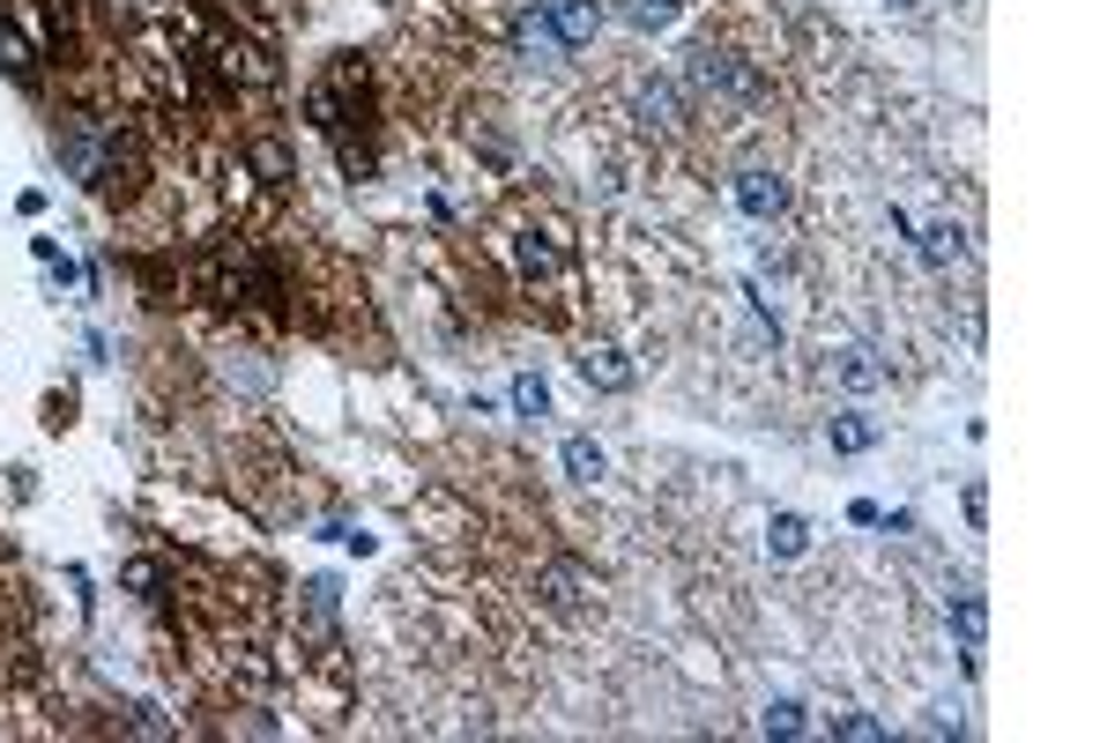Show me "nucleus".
I'll return each instance as SVG.
<instances>
[{
  "instance_id": "423d86ee",
  "label": "nucleus",
  "mask_w": 1115,
  "mask_h": 743,
  "mask_svg": "<svg viewBox=\"0 0 1115 743\" xmlns=\"http://www.w3.org/2000/svg\"><path fill=\"white\" fill-rule=\"evenodd\" d=\"M580 379L602 387V395H625V387H632V365H625L618 349H588V357H580Z\"/></svg>"
},
{
  "instance_id": "20e7f679",
  "label": "nucleus",
  "mask_w": 1115,
  "mask_h": 743,
  "mask_svg": "<svg viewBox=\"0 0 1115 743\" xmlns=\"http://www.w3.org/2000/svg\"><path fill=\"white\" fill-rule=\"evenodd\" d=\"M632 112H640V126H677L685 120V98H677V82H640Z\"/></svg>"
},
{
  "instance_id": "1a4fd4ad",
  "label": "nucleus",
  "mask_w": 1115,
  "mask_h": 743,
  "mask_svg": "<svg viewBox=\"0 0 1115 743\" xmlns=\"http://www.w3.org/2000/svg\"><path fill=\"white\" fill-rule=\"evenodd\" d=\"M566 476H572V484H595V476H602V446H595V439H566Z\"/></svg>"
},
{
  "instance_id": "ddd939ff",
  "label": "nucleus",
  "mask_w": 1115,
  "mask_h": 743,
  "mask_svg": "<svg viewBox=\"0 0 1115 743\" xmlns=\"http://www.w3.org/2000/svg\"><path fill=\"white\" fill-rule=\"evenodd\" d=\"M625 16H632L640 30H669L677 23V0H625Z\"/></svg>"
},
{
  "instance_id": "f257e3e1",
  "label": "nucleus",
  "mask_w": 1115,
  "mask_h": 743,
  "mask_svg": "<svg viewBox=\"0 0 1115 743\" xmlns=\"http://www.w3.org/2000/svg\"><path fill=\"white\" fill-rule=\"evenodd\" d=\"M692 82H699V90H714V98H737V104H759V98H767V82L743 68L737 52H721V45H699V52H692Z\"/></svg>"
},
{
  "instance_id": "f03ea898",
  "label": "nucleus",
  "mask_w": 1115,
  "mask_h": 743,
  "mask_svg": "<svg viewBox=\"0 0 1115 743\" xmlns=\"http://www.w3.org/2000/svg\"><path fill=\"white\" fill-rule=\"evenodd\" d=\"M737 208H743V216H759V223L781 216V208H789V179H781V172H737Z\"/></svg>"
},
{
  "instance_id": "6e6552de",
  "label": "nucleus",
  "mask_w": 1115,
  "mask_h": 743,
  "mask_svg": "<svg viewBox=\"0 0 1115 743\" xmlns=\"http://www.w3.org/2000/svg\"><path fill=\"white\" fill-rule=\"evenodd\" d=\"M803 543H811V528L795 513H773V528H767V550L773 558H803Z\"/></svg>"
},
{
  "instance_id": "2eb2a0df",
  "label": "nucleus",
  "mask_w": 1115,
  "mask_h": 743,
  "mask_svg": "<svg viewBox=\"0 0 1115 743\" xmlns=\"http://www.w3.org/2000/svg\"><path fill=\"white\" fill-rule=\"evenodd\" d=\"M0 60H8V68L23 74V82H30V74H38V52H30L23 38H16V30H8V23H0Z\"/></svg>"
},
{
  "instance_id": "f3484780",
  "label": "nucleus",
  "mask_w": 1115,
  "mask_h": 743,
  "mask_svg": "<svg viewBox=\"0 0 1115 743\" xmlns=\"http://www.w3.org/2000/svg\"><path fill=\"white\" fill-rule=\"evenodd\" d=\"M246 156H253V164H261V172L275 179V186L291 179V156H283V149H275V142H246Z\"/></svg>"
},
{
  "instance_id": "9b49d317",
  "label": "nucleus",
  "mask_w": 1115,
  "mask_h": 743,
  "mask_svg": "<svg viewBox=\"0 0 1115 743\" xmlns=\"http://www.w3.org/2000/svg\"><path fill=\"white\" fill-rule=\"evenodd\" d=\"M952 624H960V640H966V647H982V624H990L982 594H960V602H952Z\"/></svg>"
},
{
  "instance_id": "39448f33",
  "label": "nucleus",
  "mask_w": 1115,
  "mask_h": 743,
  "mask_svg": "<svg viewBox=\"0 0 1115 743\" xmlns=\"http://www.w3.org/2000/svg\"><path fill=\"white\" fill-rule=\"evenodd\" d=\"M595 23H602L595 0H558V8H550V38H558V45H588Z\"/></svg>"
},
{
  "instance_id": "6ab92c4d",
  "label": "nucleus",
  "mask_w": 1115,
  "mask_h": 743,
  "mask_svg": "<svg viewBox=\"0 0 1115 743\" xmlns=\"http://www.w3.org/2000/svg\"><path fill=\"white\" fill-rule=\"evenodd\" d=\"M833 729H841V736H885V729H878V721H863V714H841Z\"/></svg>"
},
{
  "instance_id": "a211bd4d",
  "label": "nucleus",
  "mask_w": 1115,
  "mask_h": 743,
  "mask_svg": "<svg viewBox=\"0 0 1115 743\" xmlns=\"http://www.w3.org/2000/svg\"><path fill=\"white\" fill-rule=\"evenodd\" d=\"M520 268L550 275V268H558V246H550V238H520Z\"/></svg>"
},
{
  "instance_id": "7ed1b4c3",
  "label": "nucleus",
  "mask_w": 1115,
  "mask_h": 743,
  "mask_svg": "<svg viewBox=\"0 0 1115 743\" xmlns=\"http://www.w3.org/2000/svg\"><path fill=\"white\" fill-rule=\"evenodd\" d=\"M536 594H544L550 610H580V594H588V572L572 566V558H550V566L536 572Z\"/></svg>"
},
{
  "instance_id": "4468645a",
  "label": "nucleus",
  "mask_w": 1115,
  "mask_h": 743,
  "mask_svg": "<svg viewBox=\"0 0 1115 743\" xmlns=\"http://www.w3.org/2000/svg\"><path fill=\"white\" fill-rule=\"evenodd\" d=\"M514 409H520V417H544V409H550V387L536 379V372H528V379H514Z\"/></svg>"
},
{
  "instance_id": "f8f14e48",
  "label": "nucleus",
  "mask_w": 1115,
  "mask_h": 743,
  "mask_svg": "<svg viewBox=\"0 0 1115 743\" xmlns=\"http://www.w3.org/2000/svg\"><path fill=\"white\" fill-rule=\"evenodd\" d=\"M922 253H930V261L944 268V261H960V253H966V238L952 231V223H930V231H922Z\"/></svg>"
},
{
  "instance_id": "aec40b11",
  "label": "nucleus",
  "mask_w": 1115,
  "mask_h": 743,
  "mask_svg": "<svg viewBox=\"0 0 1115 743\" xmlns=\"http://www.w3.org/2000/svg\"><path fill=\"white\" fill-rule=\"evenodd\" d=\"M892 8H922V0H892Z\"/></svg>"
},
{
  "instance_id": "dca6fc26",
  "label": "nucleus",
  "mask_w": 1115,
  "mask_h": 743,
  "mask_svg": "<svg viewBox=\"0 0 1115 743\" xmlns=\"http://www.w3.org/2000/svg\"><path fill=\"white\" fill-rule=\"evenodd\" d=\"M767 729H773V736H803V706H795V699H773Z\"/></svg>"
},
{
  "instance_id": "0eeeda50",
  "label": "nucleus",
  "mask_w": 1115,
  "mask_h": 743,
  "mask_svg": "<svg viewBox=\"0 0 1115 743\" xmlns=\"http://www.w3.org/2000/svg\"><path fill=\"white\" fill-rule=\"evenodd\" d=\"M833 372H841V387H855V395H870V387L885 379V365H878L870 349H841V365H833Z\"/></svg>"
},
{
  "instance_id": "9d476101",
  "label": "nucleus",
  "mask_w": 1115,
  "mask_h": 743,
  "mask_svg": "<svg viewBox=\"0 0 1115 743\" xmlns=\"http://www.w3.org/2000/svg\"><path fill=\"white\" fill-rule=\"evenodd\" d=\"M833 446H841V454H870V446H878V424L870 417H833Z\"/></svg>"
}]
</instances>
